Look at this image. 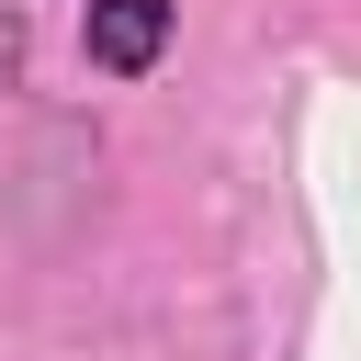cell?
Returning <instances> with one entry per match:
<instances>
[{"instance_id": "1", "label": "cell", "mask_w": 361, "mask_h": 361, "mask_svg": "<svg viewBox=\"0 0 361 361\" xmlns=\"http://www.w3.org/2000/svg\"><path fill=\"white\" fill-rule=\"evenodd\" d=\"M169 45V0H90V68L102 79H147Z\"/></svg>"}]
</instances>
